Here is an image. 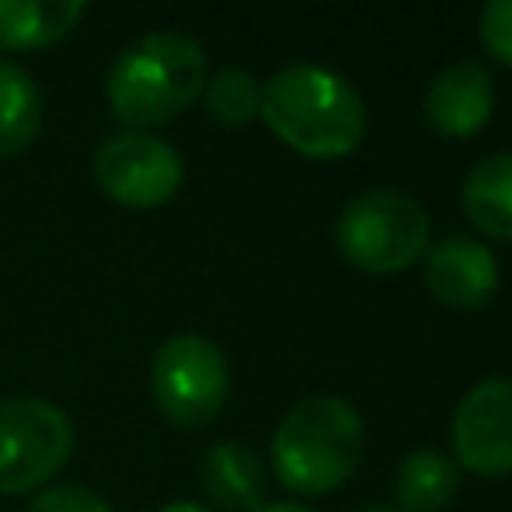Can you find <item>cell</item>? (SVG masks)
<instances>
[{"label":"cell","mask_w":512,"mask_h":512,"mask_svg":"<svg viewBox=\"0 0 512 512\" xmlns=\"http://www.w3.org/2000/svg\"><path fill=\"white\" fill-rule=\"evenodd\" d=\"M260 116L268 132L308 160L348 156L368 128L360 92L332 68L288 64L260 84Z\"/></svg>","instance_id":"6da1fadb"},{"label":"cell","mask_w":512,"mask_h":512,"mask_svg":"<svg viewBox=\"0 0 512 512\" xmlns=\"http://www.w3.org/2000/svg\"><path fill=\"white\" fill-rule=\"evenodd\" d=\"M208 56L184 32H148L132 40L104 76L108 108L132 132L176 120L204 92Z\"/></svg>","instance_id":"7a4b0ae2"},{"label":"cell","mask_w":512,"mask_h":512,"mask_svg":"<svg viewBox=\"0 0 512 512\" xmlns=\"http://www.w3.org/2000/svg\"><path fill=\"white\" fill-rule=\"evenodd\" d=\"M364 420L344 396L292 404L272 432V472L296 496L336 492L360 464Z\"/></svg>","instance_id":"3957f363"},{"label":"cell","mask_w":512,"mask_h":512,"mask_svg":"<svg viewBox=\"0 0 512 512\" xmlns=\"http://www.w3.org/2000/svg\"><path fill=\"white\" fill-rule=\"evenodd\" d=\"M432 224L424 204H416L404 192L372 188L344 204L336 216V248L340 256L360 272H404L416 260H424Z\"/></svg>","instance_id":"277c9868"},{"label":"cell","mask_w":512,"mask_h":512,"mask_svg":"<svg viewBox=\"0 0 512 512\" xmlns=\"http://www.w3.org/2000/svg\"><path fill=\"white\" fill-rule=\"evenodd\" d=\"M72 420L44 396L0 400V496L44 488L72 456Z\"/></svg>","instance_id":"5b68a950"},{"label":"cell","mask_w":512,"mask_h":512,"mask_svg":"<svg viewBox=\"0 0 512 512\" xmlns=\"http://www.w3.org/2000/svg\"><path fill=\"white\" fill-rule=\"evenodd\" d=\"M152 400L176 428H204L220 416L228 400V360L196 332L168 336L152 352Z\"/></svg>","instance_id":"8992f818"},{"label":"cell","mask_w":512,"mask_h":512,"mask_svg":"<svg viewBox=\"0 0 512 512\" xmlns=\"http://www.w3.org/2000/svg\"><path fill=\"white\" fill-rule=\"evenodd\" d=\"M92 176L120 208H160L180 192L184 160L152 132H116L96 148Z\"/></svg>","instance_id":"52a82bcc"},{"label":"cell","mask_w":512,"mask_h":512,"mask_svg":"<svg viewBox=\"0 0 512 512\" xmlns=\"http://www.w3.org/2000/svg\"><path fill=\"white\" fill-rule=\"evenodd\" d=\"M452 456L484 480L512 472V376H488L464 392L452 416Z\"/></svg>","instance_id":"ba28073f"},{"label":"cell","mask_w":512,"mask_h":512,"mask_svg":"<svg viewBox=\"0 0 512 512\" xmlns=\"http://www.w3.org/2000/svg\"><path fill=\"white\" fill-rule=\"evenodd\" d=\"M424 288L444 308H484L500 288V264L492 248H484L472 236H448L428 244L424 252Z\"/></svg>","instance_id":"9c48e42d"},{"label":"cell","mask_w":512,"mask_h":512,"mask_svg":"<svg viewBox=\"0 0 512 512\" xmlns=\"http://www.w3.org/2000/svg\"><path fill=\"white\" fill-rule=\"evenodd\" d=\"M496 108V84L492 72L480 60H456L440 68L424 92V116L436 136L468 140L476 136Z\"/></svg>","instance_id":"30bf717a"},{"label":"cell","mask_w":512,"mask_h":512,"mask_svg":"<svg viewBox=\"0 0 512 512\" xmlns=\"http://www.w3.org/2000/svg\"><path fill=\"white\" fill-rule=\"evenodd\" d=\"M200 488L212 500V512H256L268 492V472L248 444L220 440L200 460Z\"/></svg>","instance_id":"8fae6325"},{"label":"cell","mask_w":512,"mask_h":512,"mask_svg":"<svg viewBox=\"0 0 512 512\" xmlns=\"http://www.w3.org/2000/svg\"><path fill=\"white\" fill-rule=\"evenodd\" d=\"M84 20L80 0H0V52H36Z\"/></svg>","instance_id":"7c38bea8"},{"label":"cell","mask_w":512,"mask_h":512,"mask_svg":"<svg viewBox=\"0 0 512 512\" xmlns=\"http://www.w3.org/2000/svg\"><path fill=\"white\" fill-rule=\"evenodd\" d=\"M464 216L492 240H512V152L476 160L460 188Z\"/></svg>","instance_id":"4fadbf2b"},{"label":"cell","mask_w":512,"mask_h":512,"mask_svg":"<svg viewBox=\"0 0 512 512\" xmlns=\"http://www.w3.org/2000/svg\"><path fill=\"white\" fill-rule=\"evenodd\" d=\"M460 488V468L436 448H412L392 476L400 512H440Z\"/></svg>","instance_id":"5bb4252c"},{"label":"cell","mask_w":512,"mask_h":512,"mask_svg":"<svg viewBox=\"0 0 512 512\" xmlns=\"http://www.w3.org/2000/svg\"><path fill=\"white\" fill-rule=\"evenodd\" d=\"M40 116L44 100L36 80L20 64L0 60V156H20L36 140Z\"/></svg>","instance_id":"9a60e30c"},{"label":"cell","mask_w":512,"mask_h":512,"mask_svg":"<svg viewBox=\"0 0 512 512\" xmlns=\"http://www.w3.org/2000/svg\"><path fill=\"white\" fill-rule=\"evenodd\" d=\"M204 108L212 120L228 124V128H240L248 124L252 116H260V84L252 72L228 64V68H216L208 80H204Z\"/></svg>","instance_id":"2e32d148"},{"label":"cell","mask_w":512,"mask_h":512,"mask_svg":"<svg viewBox=\"0 0 512 512\" xmlns=\"http://www.w3.org/2000/svg\"><path fill=\"white\" fill-rule=\"evenodd\" d=\"M480 40L500 64L512 68V0H488L480 8Z\"/></svg>","instance_id":"e0dca14e"},{"label":"cell","mask_w":512,"mask_h":512,"mask_svg":"<svg viewBox=\"0 0 512 512\" xmlns=\"http://www.w3.org/2000/svg\"><path fill=\"white\" fill-rule=\"evenodd\" d=\"M28 512H116V508L80 484H52L28 504Z\"/></svg>","instance_id":"ac0fdd59"},{"label":"cell","mask_w":512,"mask_h":512,"mask_svg":"<svg viewBox=\"0 0 512 512\" xmlns=\"http://www.w3.org/2000/svg\"><path fill=\"white\" fill-rule=\"evenodd\" d=\"M256 512H312L308 504H296V500H272V504H260Z\"/></svg>","instance_id":"d6986e66"},{"label":"cell","mask_w":512,"mask_h":512,"mask_svg":"<svg viewBox=\"0 0 512 512\" xmlns=\"http://www.w3.org/2000/svg\"><path fill=\"white\" fill-rule=\"evenodd\" d=\"M160 512H212L208 504H196V500H172V504H164Z\"/></svg>","instance_id":"ffe728a7"},{"label":"cell","mask_w":512,"mask_h":512,"mask_svg":"<svg viewBox=\"0 0 512 512\" xmlns=\"http://www.w3.org/2000/svg\"><path fill=\"white\" fill-rule=\"evenodd\" d=\"M360 512H400V508L396 504H364Z\"/></svg>","instance_id":"44dd1931"}]
</instances>
